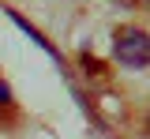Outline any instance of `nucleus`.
<instances>
[{
  "instance_id": "nucleus-1",
  "label": "nucleus",
  "mask_w": 150,
  "mask_h": 139,
  "mask_svg": "<svg viewBox=\"0 0 150 139\" xmlns=\"http://www.w3.org/2000/svg\"><path fill=\"white\" fill-rule=\"evenodd\" d=\"M112 53L128 68H143V64H150V34L139 26H120L116 41H112Z\"/></svg>"
},
{
  "instance_id": "nucleus-2",
  "label": "nucleus",
  "mask_w": 150,
  "mask_h": 139,
  "mask_svg": "<svg viewBox=\"0 0 150 139\" xmlns=\"http://www.w3.org/2000/svg\"><path fill=\"white\" fill-rule=\"evenodd\" d=\"M8 101H11V90H8V87L0 83V105H8Z\"/></svg>"
}]
</instances>
